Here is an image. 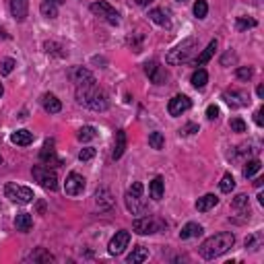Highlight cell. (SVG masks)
I'll use <instances>...</instances> for the list:
<instances>
[{
    "label": "cell",
    "mask_w": 264,
    "mask_h": 264,
    "mask_svg": "<svg viewBox=\"0 0 264 264\" xmlns=\"http://www.w3.org/2000/svg\"><path fill=\"white\" fill-rule=\"evenodd\" d=\"M134 2H136L138 6H149L151 2H153V0H134Z\"/></svg>",
    "instance_id": "46"
},
{
    "label": "cell",
    "mask_w": 264,
    "mask_h": 264,
    "mask_svg": "<svg viewBox=\"0 0 264 264\" xmlns=\"http://www.w3.org/2000/svg\"><path fill=\"white\" fill-rule=\"evenodd\" d=\"M149 145L153 149H157V151H161L165 147V136L161 134V132H151L149 134Z\"/></svg>",
    "instance_id": "32"
},
{
    "label": "cell",
    "mask_w": 264,
    "mask_h": 264,
    "mask_svg": "<svg viewBox=\"0 0 264 264\" xmlns=\"http://www.w3.org/2000/svg\"><path fill=\"white\" fill-rule=\"evenodd\" d=\"M260 167L262 163L258 161V159H252V161L246 163V167H243V177H252V176H256L260 172Z\"/></svg>",
    "instance_id": "34"
},
{
    "label": "cell",
    "mask_w": 264,
    "mask_h": 264,
    "mask_svg": "<svg viewBox=\"0 0 264 264\" xmlns=\"http://www.w3.org/2000/svg\"><path fill=\"white\" fill-rule=\"evenodd\" d=\"M194 132H198V124H194V122H190V124H186V126L180 130V134H184V136H190V134H194Z\"/></svg>",
    "instance_id": "43"
},
{
    "label": "cell",
    "mask_w": 264,
    "mask_h": 264,
    "mask_svg": "<svg viewBox=\"0 0 264 264\" xmlns=\"http://www.w3.org/2000/svg\"><path fill=\"white\" fill-rule=\"evenodd\" d=\"M77 138L81 140V143H89V140L97 138V130L93 126H83L79 132H77Z\"/></svg>",
    "instance_id": "31"
},
{
    "label": "cell",
    "mask_w": 264,
    "mask_h": 264,
    "mask_svg": "<svg viewBox=\"0 0 264 264\" xmlns=\"http://www.w3.org/2000/svg\"><path fill=\"white\" fill-rule=\"evenodd\" d=\"M70 81L77 85V87H85V85L95 83V77H93L87 68H83V66H74V68L70 70Z\"/></svg>",
    "instance_id": "14"
},
{
    "label": "cell",
    "mask_w": 264,
    "mask_h": 264,
    "mask_svg": "<svg viewBox=\"0 0 264 264\" xmlns=\"http://www.w3.org/2000/svg\"><path fill=\"white\" fill-rule=\"evenodd\" d=\"M233 211L235 213H242L243 219H250V202H248V196L246 194H238L233 198Z\"/></svg>",
    "instance_id": "19"
},
{
    "label": "cell",
    "mask_w": 264,
    "mask_h": 264,
    "mask_svg": "<svg viewBox=\"0 0 264 264\" xmlns=\"http://www.w3.org/2000/svg\"><path fill=\"white\" fill-rule=\"evenodd\" d=\"M42 106H44V110L48 111V114H58V111L62 110V103L54 93H45V95L42 97Z\"/></svg>",
    "instance_id": "17"
},
{
    "label": "cell",
    "mask_w": 264,
    "mask_h": 264,
    "mask_svg": "<svg viewBox=\"0 0 264 264\" xmlns=\"http://www.w3.org/2000/svg\"><path fill=\"white\" fill-rule=\"evenodd\" d=\"M0 163H2V159H0Z\"/></svg>",
    "instance_id": "52"
},
{
    "label": "cell",
    "mask_w": 264,
    "mask_h": 264,
    "mask_svg": "<svg viewBox=\"0 0 264 264\" xmlns=\"http://www.w3.org/2000/svg\"><path fill=\"white\" fill-rule=\"evenodd\" d=\"M235 74H238V79H242V81H250L254 77V70H252V66H240V68L235 70Z\"/></svg>",
    "instance_id": "39"
},
{
    "label": "cell",
    "mask_w": 264,
    "mask_h": 264,
    "mask_svg": "<svg viewBox=\"0 0 264 264\" xmlns=\"http://www.w3.org/2000/svg\"><path fill=\"white\" fill-rule=\"evenodd\" d=\"M126 209L132 213V215H143V213H147V202L143 200V184L140 182H134L132 184V188L126 192Z\"/></svg>",
    "instance_id": "4"
},
{
    "label": "cell",
    "mask_w": 264,
    "mask_h": 264,
    "mask_svg": "<svg viewBox=\"0 0 264 264\" xmlns=\"http://www.w3.org/2000/svg\"><path fill=\"white\" fill-rule=\"evenodd\" d=\"M229 128L233 132H246V122L242 118H233V120H229Z\"/></svg>",
    "instance_id": "40"
},
{
    "label": "cell",
    "mask_w": 264,
    "mask_h": 264,
    "mask_svg": "<svg viewBox=\"0 0 264 264\" xmlns=\"http://www.w3.org/2000/svg\"><path fill=\"white\" fill-rule=\"evenodd\" d=\"M128 243H130V231L122 229V231H118L114 235V238H111L110 246H108V252L111 254V256H118V254H122L128 248Z\"/></svg>",
    "instance_id": "10"
},
{
    "label": "cell",
    "mask_w": 264,
    "mask_h": 264,
    "mask_svg": "<svg viewBox=\"0 0 264 264\" xmlns=\"http://www.w3.org/2000/svg\"><path fill=\"white\" fill-rule=\"evenodd\" d=\"M219 204V198H217L215 194H204L202 198H198V202H196V211L198 213H206V211H211L213 206Z\"/></svg>",
    "instance_id": "22"
},
{
    "label": "cell",
    "mask_w": 264,
    "mask_h": 264,
    "mask_svg": "<svg viewBox=\"0 0 264 264\" xmlns=\"http://www.w3.org/2000/svg\"><path fill=\"white\" fill-rule=\"evenodd\" d=\"M44 48H45V52H48V54H54V56H58V58H64V56L68 54L60 44H54V42H45Z\"/></svg>",
    "instance_id": "33"
},
{
    "label": "cell",
    "mask_w": 264,
    "mask_h": 264,
    "mask_svg": "<svg viewBox=\"0 0 264 264\" xmlns=\"http://www.w3.org/2000/svg\"><path fill=\"white\" fill-rule=\"evenodd\" d=\"M4 194H6V198H11V200L17 202V204H29L33 198H35V194H33L31 188L19 186V184H6Z\"/></svg>",
    "instance_id": "7"
},
{
    "label": "cell",
    "mask_w": 264,
    "mask_h": 264,
    "mask_svg": "<svg viewBox=\"0 0 264 264\" xmlns=\"http://www.w3.org/2000/svg\"><path fill=\"white\" fill-rule=\"evenodd\" d=\"M235 188V180H233V176L231 174H225L223 177H221V184H219V190L221 192H225V194H229L231 190Z\"/></svg>",
    "instance_id": "35"
},
{
    "label": "cell",
    "mask_w": 264,
    "mask_h": 264,
    "mask_svg": "<svg viewBox=\"0 0 264 264\" xmlns=\"http://www.w3.org/2000/svg\"><path fill=\"white\" fill-rule=\"evenodd\" d=\"M196 48H198L196 40L194 37H188V40H184L182 44H177L174 50H169V54L165 56V62L169 66H177L182 62H188L196 54Z\"/></svg>",
    "instance_id": "3"
},
{
    "label": "cell",
    "mask_w": 264,
    "mask_h": 264,
    "mask_svg": "<svg viewBox=\"0 0 264 264\" xmlns=\"http://www.w3.org/2000/svg\"><path fill=\"white\" fill-rule=\"evenodd\" d=\"M11 143L13 145H19V147H27L33 143V132L29 130H17L11 134Z\"/></svg>",
    "instance_id": "20"
},
{
    "label": "cell",
    "mask_w": 264,
    "mask_h": 264,
    "mask_svg": "<svg viewBox=\"0 0 264 264\" xmlns=\"http://www.w3.org/2000/svg\"><path fill=\"white\" fill-rule=\"evenodd\" d=\"M206 118H209V120H217V118H219V108H217V106H209V108H206Z\"/></svg>",
    "instance_id": "44"
},
{
    "label": "cell",
    "mask_w": 264,
    "mask_h": 264,
    "mask_svg": "<svg viewBox=\"0 0 264 264\" xmlns=\"http://www.w3.org/2000/svg\"><path fill=\"white\" fill-rule=\"evenodd\" d=\"M27 13H29V0H11V15L19 23L25 21Z\"/></svg>",
    "instance_id": "15"
},
{
    "label": "cell",
    "mask_w": 264,
    "mask_h": 264,
    "mask_svg": "<svg viewBox=\"0 0 264 264\" xmlns=\"http://www.w3.org/2000/svg\"><path fill=\"white\" fill-rule=\"evenodd\" d=\"M256 95L258 97H264V85H258V87H256Z\"/></svg>",
    "instance_id": "47"
},
{
    "label": "cell",
    "mask_w": 264,
    "mask_h": 264,
    "mask_svg": "<svg viewBox=\"0 0 264 264\" xmlns=\"http://www.w3.org/2000/svg\"><path fill=\"white\" fill-rule=\"evenodd\" d=\"M40 11H42V15L45 19H56V17H58V4L50 2V0H44L42 6H40Z\"/></svg>",
    "instance_id": "29"
},
{
    "label": "cell",
    "mask_w": 264,
    "mask_h": 264,
    "mask_svg": "<svg viewBox=\"0 0 264 264\" xmlns=\"http://www.w3.org/2000/svg\"><path fill=\"white\" fill-rule=\"evenodd\" d=\"M95 204L99 206V211H110L114 206V196H111L108 188H99L95 192Z\"/></svg>",
    "instance_id": "16"
},
{
    "label": "cell",
    "mask_w": 264,
    "mask_h": 264,
    "mask_svg": "<svg viewBox=\"0 0 264 264\" xmlns=\"http://www.w3.org/2000/svg\"><path fill=\"white\" fill-rule=\"evenodd\" d=\"M77 101L81 106L95 110V111H106L110 108L108 95L103 93L95 83L93 85H85V87H77Z\"/></svg>",
    "instance_id": "2"
},
{
    "label": "cell",
    "mask_w": 264,
    "mask_h": 264,
    "mask_svg": "<svg viewBox=\"0 0 264 264\" xmlns=\"http://www.w3.org/2000/svg\"><path fill=\"white\" fill-rule=\"evenodd\" d=\"M95 157V149L93 147H87V149H81V153H79V159L81 161H89V159Z\"/></svg>",
    "instance_id": "42"
},
{
    "label": "cell",
    "mask_w": 264,
    "mask_h": 264,
    "mask_svg": "<svg viewBox=\"0 0 264 264\" xmlns=\"http://www.w3.org/2000/svg\"><path fill=\"white\" fill-rule=\"evenodd\" d=\"M264 108H260V110H256V114H254V122H256V124L258 126H262L264 124Z\"/></svg>",
    "instance_id": "45"
},
{
    "label": "cell",
    "mask_w": 264,
    "mask_h": 264,
    "mask_svg": "<svg viewBox=\"0 0 264 264\" xmlns=\"http://www.w3.org/2000/svg\"><path fill=\"white\" fill-rule=\"evenodd\" d=\"M223 99L229 103L231 108H246L250 103V95L246 91H238V89H231V91H225L223 93Z\"/></svg>",
    "instance_id": "13"
},
{
    "label": "cell",
    "mask_w": 264,
    "mask_h": 264,
    "mask_svg": "<svg viewBox=\"0 0 264 264\" xmlns=\"http://www.w3.org/2000/svg\"><path fill=\"white\" fill-rule=\"evenodd\" d=\"M50 2H54V4H58V6H60V4H64V2H66V0H50Z\"/></svg>",
    "instance_id": "49"
},
{
    "label": "cell",
    "mask_w": 264,
    "mask_h": 264,
    "mask_svg": "<svg viewBox=\"0 0 264 264\" xmlns=\"http://www.w3.org/2000/svg\"><path fill=\"white\" fill-rule=\"evenodd\" d=\"M40 157H42V161H48V163L56 161V151H54V140H45V145H44V149H42V153H40Z\"/></svg>",
    "instance_id": "28"
},
{
    "label": "cell",
    "mask_w": 264,
    "mask_h": 264,
    "mask_svg": "<svg viewBox=\"0 0 264 264\" xmlns=\"http://www.w3.org/2000/svg\"><path fill=\"white\" fill-rule=\"evenodd\" d=\"M149 258V250L145 246H136L134 250H132V254L128 256V262L130 264H138V262H145Z\"/></svg>",
    "instance_id": "27"
},
{
    "label": "cell",
    "mask_w": 264,
    "mask_h": 264,
    "mask_svg": "<svg viewBox=\"0 0 264 264\" xmlns=\"http://www.w3.org/2000/svg\"><path fill=\"white\" fill-rule=\"evenodd\" d=\"M33 262H52L54 260V256H52V254L50 252H45L44 248H37L33 254H31V256H29Z\"/></svg>",
    "instance_id": "36"
},
{
    "label": "cell",
    "mask_w": 264,
    "mask_h": 264,
    "mask_svg": "<svg viewBox=\"0 0 264 264\" xmlns=\"http://www.w3.org/2000/svg\"><path fill=\"white\" fill-rule=\"evenodd\" d=\"M163 177L161 176H157L153 182L149 184V192H151V198H153V200H161L163 198Z\"/></svg>",
    "instance_id": "25"
},
{
    "label": "cell",
    "mask_w": 264,
    "mask_h": 264,
    "mask_svg": "<svg viewBox=\"0 0 264 264\" xmlns=\"http://www.w3.org/2000/svg\"><path fill=\"white\" fill-rule=\"evenodd\" d=\"M165 227V223L161 219H157V217H140L132 223V229H134L138 235H151V233H159Z\"/></svg>",
    "instance_id": "6"
},
{
    "label": "cell",
    "mask_w": 264,
    "mask_h": 264,
    "mask_svg": "<svg viewBox=\"0 0 264 264\" xmlns=\"http://www.w3.org/2000/svg\"><path fill=\"white\" fill-rule=\"evenodd\" d=\"M15 227H17V231H21V233L31 231V227H33L31 215H29V213H19V215L15 217Z\"/></svg>",
    "instance_id": "21"
},
{
    "label": "cell",
    "mask_w": 264,
    "mask_h": 264,
    "mask_svg": "<svg viewBox=\"0 0 264 264\" xmlns=\"http://www.w3.org/2000/svg\"><path fill=\"white\" fill-rule=\"evenodd\" d=\"M4 95V87H2V83H0V97Z\"/></svg>",
    "instance_id": "50"
},
{
    "label": "cell",
    "mask_w": 264,
    "mask_h": 264,
    "mask_svg": "<svg viewBox=\"0 0 264 264\" xmlns=\"http://www.w3.org/2000/svg\"><path fill=\"white\" fill-rule=\"evenodd\" d=\"M149 17H151V21L153 23L161 25V27H169V17H167V13L163 11V8H153V11L149 13Z\"/></svg>",
    "instance_id": "26"
},
{
    "label": "cell",
    "mask_w": 264,
    "mask_h": 264,
    "mask_svg": "<svg viewBox=\"0 0 264 264\" xmlns=\"http://www.w3.org/2000/svg\"><path fill=\"white\" fill-rule=\"evenodd\" d=\"M64 192L68 196H79L85 192V177L77 172H72L66 176V182H64Z\"/></svg>",
    "instance_id": "9"
},
{
    "label": "cell",
    "mask_w": 264,
    "mask_h": 264,
    "mask_svg": "<svg viewBox=\"0 0 264 264\" xmlns=\"http://www.w3.org/2000/svg\"><path fill=\"white\" fill-rule=\"evenodd\" d=\"M91 13L101 17L103 21H108L110 25H118L120 23V15L114 6H111L110 2H106V0H99V2H93L91 4Z\"/></svg>",
    "instance_id": "8"
},
{
    "label": "cell",
    "mask_w": 264,
    "mask_h": 264,
    "mask_svg": "<svg viewBox=\"0 0 264 264\" xmlns=\"http://www.w3.org/2000/svg\"><path fill=\"white\" fill-rule=\"evenodd\" d=\"M145 72H147V77L153 81L155 85H163L165 81H167V72L159 66V62L157 60H149V62H145Z\"/></svg>",
    "instance_id": "12"
},
{
    "label": "cell",
    "mask_w": 264,
    "mask_h": 264,
    "mask_svg": "<svg viewBox=\"0 0 264 264\" xmlns=\"http://www.w3.org/2000/svg\"><path fill=\"white\" fill-rule=\"evenodd\" d=\"M233 243H235V235L229 231H221V233L213 235V238L204 240L200 243V248H198V254L204 260H215V258L223 256L225 252H229L233 248Z\"/></svg>",
    "instance_id": "1"
},
{
    "label": "cell",
    "mask_w": 264,
    "mask_h": 264,
    "mask_svg": "<svg viewBox=\"0 0 264 264\" xmlns=\"http://www.w3.org/2000/svg\"><path fill=\"white\" fill-rule=\"evenodd\" d=\"M217 45H219V42H217V40H211L209 45H206V48H204L200 54H198V58L194 60V66H204L206 62H209L213 56H215V52H217Z\"/></svg>",
    "instance_id": "18"
},
{
    "label": "cell",
    "mask_w": 264,
    "mask_h": 264,
    "mask_svg": "<svg viewBox=\"0 0 264 264\" xmlns=\"http://www.w3.org/2000/svg\"><path fill=\"white\" fill-rule=\"evenodd\" d=\"M192 108V101L188 99L186 95H176L169 99V106H167V111H169V116L172 118H177V116H182L186 114L188 110Z\"/></svg>",
    "instance_id": "11"
},
{
    "label": "cell",
    "mask_w": 264,
    "mask_h": 264,
    "mask_svg": "<svg viewBox=\"0 0 264 264\" xmlns=\"http://www.w3.org/2000/svg\"><path fill=\"white\" fill-rule=\"evenodd\" d=\"M262 184H264V180H262V177H258V180H256V182H254V186H256V188H260Z\"/></svg>",
    "instance_id": "48"
},
{
    "label": "cell",
    "mask_w": 264,
    "mask_h": 264,
    "mask_svg": "<svg viewBox=\"0 0 264 264\" xmlns=\"http://www.w3.org/2000/svg\"><path fill=\"white\" fill-rule=\"evenodd\" d=\"M206 13H209V4H206V0H196L194 2V17L196 19H204Z\"/></svg>",
    "instance_id": "37"
},
{
    "label": "cell",
    "mask_w": 264,
    "mask_h": 264,
    "mask_svg": "<svg viewBox=\"0 0 264 264\" xmlns=\"http://www.w3.org/2000/svg\"><path fill=\"white\" fill-rule=\"evenodd\" d=\"M126 132L124 130H118L116 132V143H114V153H111V157L114 159H120L122 155H124V151H126Z\"/></svg>",
    "instance_id": "24"
},
{
    "label": "cell",
    "mask_w": 264,
    "mask_h": 264,
    "mask_svg": "<svg viewBox=\"0 0 264 264\" xmlns=\"http://www.w3.org/2000/svg\"><path fill=\"white\" fill-rule=\"evenodd\" d=\"M202 225L198 223H186L182 231H180V240H192V238H198V235H202Z\"/></svg>",
    "instance_id": "23"
},
{
    "label": "cell",
    "mask_w": 264,
    "mask_h": 264,
    "mask_svg": "<svg viewBox=\"0 0 264 264\" xmlns=\"http://www.w3.org/2000/svg\"><path fill=\"white\" fill-rule=\"evenodd\" d=\"M0 70H2V74H11L15 70V60L13 58H4L2 64H0Z\"/></svg>",
    "instance_id": "41"
},
{
    "label": "cell",
    "mask_w": 264,
    "mask_h": 264,
    "mask_svg": "<svg viewBox=\"0 0 264 264\" xmlns=\"http://www.w3.org/2000/svg\"><path fill=\"white\" fill-rule=\"evenodd\" d=\"M206 83H209V74H206V70L204 68L194 70V74H192V85H194V87L196 89H202Z\"/></svg>",
    "instance_id": "30"
},
{
    "label": "cell",
    "mask_w": 264,
    "mask_h": 264,
    "mask_svg": "<svg viewBox=\"0 0 264 264\" xmlns=\"http://www.w3.org/2000/svg\"><path fill=\"white\" fill-rule=\"evenodd\" d=\"M31 174H33V180L42 188H45V190H50V192L58 190V176H56L54 169L45 167V165H33Z\"/></svg>",
    "instance_id": "5"
},
{
    "label": "cell",
    "mask_w": 264,
    "mask_h": 264,
    "mask_svg": "<svg viewBox=\"0 0 264 264\" xmlns=\"http://www.w3.org/2000/svg\"><path fill=\"white\" fill-rule=\"evenodd\" d=\"M177 2H186V0H177Z\"/></svg>",
    "instance_id": "51"
},
{
    "label": "cell",
    "mask_w": 264,
    "mask_h": 264,
    "mask_svg": "<svg viewBox=\"0 0 264 264\" xmlns=\"http://www.w3.org/2000/svg\"><path fill=\"white\" fill-rule=\"evenodd\" d=\"M238 31H246L250 27H256V19H248V17H238Z\"/></svg>",
    "instance_id": "38"
}]
</instances>
